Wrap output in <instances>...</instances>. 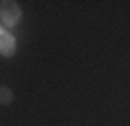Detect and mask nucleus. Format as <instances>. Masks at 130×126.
<instances>
[{
  "label": "nucleus",
  "mask_w": 130,
  "mask_h": 126,
  "mask_svg": "<svg viewBox=\"0 0 130 126\" xmlns=\"http://www.w3.org/2000/svg\"><path fill=\"white\" fill-rule=\"evenodd\" d=\"M0 21H2L6 27H13L21 21V6L13 0H4L0 2Z\"/></svg>",
  "instance_id": "1"
},
{
  "label": "nucleus",
  "mask_w": 130,
  "mask_h": 126,
  "mask_svg": "<svg viewBox=\"0 0 130 126\" xmlns=\"http://www.w3.org/2000/svg\"><path fill=\"white\" fill-rule=\"evenodd\" d=\"M15 50H17V40H15L6 30L0 27V55H4V57H13V55H15Z\"/></svg>",
  "instance_id": "2"
},
{
  "label": "nucleus",
  "mask_w": 130,
  "mask_h": 126,
  "mask_svg": "<svg viewBox=\"0 0 130 126\" xmlns=\"http://www.w3.org/2000/svg\"><path fill=\"white\" fill-rule=\"evenodd\" d=\"M15 99V95H13V90L9 88V86H0V105H9L11 101Z\"/></svg>",
  "instance_id": "3"
}]
</instances>
